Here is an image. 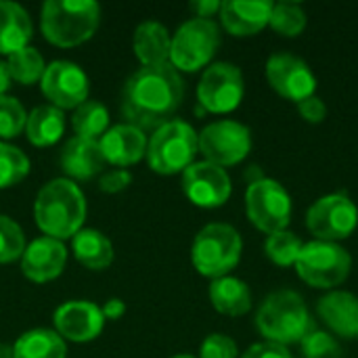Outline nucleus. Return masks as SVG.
Listing matches in <instances>:
<instances>
[{
  "label": "nucleus",
  "instance_id": "5",
  "mask_svg": "<svg viewBox=\"0 0 358 358\" xmlns=\"http://www.w3.org/2000/svg\"><path fill=\"white\" fill-rule=\"evenodd\" d=\"M243 252L241 235L224 222H212L203 227L191 248V260L199 275L210 279L229 277L239 264Z\"/></svg>",
  "mask_w": 358,
  "mask_h": 358
},
{
  "label": "nucleus",
  "instance_id": "33",
  "mask_svg": "<svg viewBox=\"0 0 358 358\" xmlns=\"http://www.w3.org/2000/svg\"><path fill=\"white\" fill-rule=\"evenodd\" d=\"M25 252V235L21 231V227L0 214V264H10L15 260H19Z\"/></svg>",
  "mask_w": 358,
  "mask_h": 358
},
{
  "label": "nucleus",
  "instance_id": "19",
  "mask_svg": "<svg viewBox=\"0 0 358 358\" xmlns=\"http://www.w3.org/2000/svg\"><path fill=\"white\" fill-rule=\"evenodd\" d=\"M273 4L268 0H227L220 4L222 27L233 36H254L268 25Z\"/></svg>",
  "mask_w": 358,
  "mask_h": 358
},
{
  "label": "nucleus",
  "instance_id": "27",
  "mask_svg": "<svg viewBox=\"0 0 358 358\" xmlns=\"http://www.w3.org/2000/svg\"><path fill=\"white\" fill-rule=\"evenodd\" d=\"M15 358H65V340L50 329H29L13 344Z\"/></svg>",
  "mask_w": 358,
  "mask_h": 358
},
{
  "label": "nucleus",
  "instance_id": "32",
  "mask_svg": "<svg viewBox=\"0 0 358 358\" xmlns=\"http://www.w3.org/2000/svg\"><path fill=\"white\" fill-rule=\"evenodd\" d=\"M302 248H304L302 239L298 235L289 233V231H281V233L268 235V239L264 243L266 256L275 264H279V266H292V264H296Z\"/></svg>",
  "mask_w": 358,
  "mask_h": 358
},
{
  "label": "nucleus",
  "instance_id": "28",
  "mask_svg": "<svg viewBox=\"0 0 358 358\" xmlns=\"http://www.w3.org/2000/svg\"><path fill=\"white\" fill-rule=\"evenodd\" d=\"M71 126L76 136L88 141H101V136L109 130V111L99 101H86L73 109Z\"/></svg>",
  "mask_w": 358,
  "mask_h": 358
},
{
  "label": "nucleus",
  "instance_id": "9",
  "mask_svg": "<svg viewBox=\"0 0 358 358\" xmlns=\"http://www.w3.org/2000/svg\"><path fill=\"white\" fill-rule=\"evenodd\" d=\"M245 212L256 229L266 235H275L285 231L292 222V197L281 182L260 178L248 187Z\"/></svg>",
  "mask_w": 358,
  "mask_h": 358
},
{
  "label": "nucleus",
  "instance_id": "21",
  "mask_svg": "<svg viewBox=\"0 0 358 358\" xmlns=\"http://www.w3.org/2000/svg\"><path fill=\"white\" fill-rule=\"evenodd\" d=\"M61 170L76 180H90L105 168V157L101 153L99 141H88L73 136L61 149Z\"/></svg>",
  "mask_w": 358,
  "mask_h": 358
},
{
  "label": "nucleus",
  "instance_id": "13",
  "mask_svg": "<svg viewBox=\"0 0 358 358\" xmlns=\"http://www.w3.org/2000/svg\"><path fill=\"white\" fill-rule=\"evenodd\" d=\"M40 86L50 105L61 111L76 109L86 103L90 90L88 76L80 65L71 61H52L50 65H46Z\"/></svg>",
  "mask_w": 358,
  "mask_h": 358
},
{
  "label": "nucleus",
  "instance_id": "24",
  "mask_svg": "<svg viewBox=\"0 0 358 358\" xmlns=\"http://www.w3.org/2000/svg\"><path fill=\"white\" fill-rule=\"evenodd\" d=\"M212 306L227 317H243L252 308V292L245 281L237 277H220L210 285Z\"/></svg>",
  "mask_w": 358,
  "mask_h": 358
},
{
  "label": "nucleus",
  "instance_id": "4",
  "mask_svg": "<svg viewBox=\"0 0 358 358\" xmlns=\"http://www.w3.org/2000/svg\"><path fill=\"white\" fill-rule=\"evenodd\" d=\"M256 327L275 344H300L313 329L315 321L310 319L304 298L292 289H281L271 294L256 313Z\"/></svg>",
  "mask_w": 358,
  "mask_h": 358
},
{
  "label": "nucleus",
  "instance_id": "44",
  "mask_svg": "<svg viewBox=\"0 0 358 358\" xmlns=\"http://www.w3.org/2000/svg\"><path fill=\"white\" fill-rule=\"evenodd\" d=\"M172 358H195V357H191V355H176V357H172Z\"/></svg>",
  "mask_w": 358,
  "mask_h": 358
},
{
  "label": "nucleus",
  "instance_id": "10",
  "mask_svg": "<svg viewBox=\"0 0 358 358\" xmlns=\"http://www.w3.org/2000/svg\"><path fill=\"white\" fill-rule=\"evenodd\" d=\"M358 227L357 203L346 193H331L317 199L306 212V229L319 241H342Z\"/></svg>",
  "mask_w": 358,
  "mask_h": 358
},
{
  "label": "nucleus",
  "instance_id": "35",
  "mask_svg": "<svg viewBox=\"0 0 358 358\" xmlns=\"http://www.w3.org/2000/svg\"><path fill=\"white\" fill-rule=\"evenodd\" d=\"M300 346H302L304 358H325L331 357V355H338V350H340L334 336H329L325 331H319L317 327L300 342Z\"/></svg>",
  "mask_w": 358,
  "mask_h": 358
},
{
  "label": "nucleus",
  "instance_id": "3",
  "mask_svg": "<svg viewBox=\"0 0 358 358\" xmlns=\"http://www.w3.org/2000/svg\"><path fill=\"white\" fill-rule=\"evenodd\" d=\"M101 23L94 0H48L42 4L40 29L52 46L73 48L90 40Z\"/></svg>",
  "mask_w": 358,
  "mask_h": 358
},
{
  "label": "nucleus",
  "instance_id": "16",
  "mask_svg": "<svg viewBox=\"0 0 358 358\" xmlns=\"http://www.w3.org/2000/svg\"><path fill=\"white\" fill-rule=\"evenodd\" d=\"M55 331L76 344L92 342L101 336L105 327L103 310L88 300H71L55 310Z\"/></svg>",
  "mask_w": 358,
  "mask_h": 358
},
{
  "label": "nucleus",
  "instance_id": "6",
  "mask_svg": "<svg viewBox=\"0 0 358 358\" xmlns=\"http://www.w3.org/2000/svg\"><path fill=\"white\" fill-rule=\"evenodd\" d=\"M199 153V134L191 124L182 120H172L157 130H153L147 143V162L149 168L157 174H176L185 172L195 155Z\"/></svg>",
  "mask_w": 358,
  "mask_h": 358
},
{
  "label": "nucleus",
  "instance_id": "31",
  "mask_svg": "<svg viewBox=\"0 0 358 358\" xmlns=\"http://www.w3.org/2000/svg\"><path fill=\"white\" fill-rule=\"evenodd\" d=\"M29 174V159L27 155L0 141V189H10L19 185Z\"/></svg>",
  "mask_w": 358,
  "mask_h": 358
},
{
  "label": "nucleus",
  "instance_id": "34",
  "mask_svg": "<svg viewBox=\"0 0 358 358\" xmlns=\"http://www.w3.org/2000/svg\"><path fill=\"white\" fill-rule=\"evenodd\" d=\"M25 122H27V113L23 105L13 96L2 94L0 96V141L19 136L25 130Z\"/></svg>",
  "mask_w": 358,
  "mask_h": 358
},
{
  "label": "nucleus",
  "instance_id": "8",
  "mask_svg": "<svg viewBox=\"0 0 358 358\" xmlns=\"http://www.w3.org/2000/svg\"><path fill=\"white\" fill-rule=\"evenodd\" d=\"M220 46V29L212 19L193 17L172 36L170 65L176 71H197L206 67Z\"/></svg>",
  "mask_w": 358,
  "mask_h": 358
},
{
  "label": "nucleus",
  "instance_id": "12",
  "mask_svg": "<svg viewBox=\"0 0 358 358\" xmlns=\"http://www.w3.org/2000/svg\"><path fill=\"white\" fill-rule=\"evenodd\" d=\"M199 151L210 164L220 168L235 166L243 162L252 151L250 128L233 120H218L201 130Z\"/></svg>",
  "mask_w": 358,
  "mask_h": 358
},
{
  "label": "nucleus",
  "instance_id": "36",
  "mask_svg": "<svg viewBox=\"0 0 358 358\" xmlns=\"http://www.w3.org/2000/svg\"><path fill=\"white\" fill-rule=\"evenodd\" d=\"M199 358H239L235 340L224 334H212L203 340L199 348Z\"/></svg>",
  "mask_w": 358,
  "mask_h": 358
},
{
  "label": "nucleus",
  "instance_id": "42",
  "mask_svg": "<svg viewBox=\"0 0 358 358\" xmlns=\"http://www.w3.org/2000/svg\"><path fill=\"white\" fill-rule=\"evenodd\" d=\"M10 86V73H8V67H6V61H0V96L8 90Z\"/></svg>",
  "mask_w": 358,
  "mask_h": 358
},
{
  "label": "nucleus",
  "instance_id": "20",
  "mask_svg": "<svg viewBox=\"0 0 358 358\" xmlns=\"http://www.w3.org/2000/svg\"><path fill=\"white\" fill-rule=\"evenodd\" d=\"M323 323L344 340H358V296L350 292H329L317 304Z\"/></svg>",
  "mask_w": 358,
  "mask_h": 358
},
{
  "label": "nucleus",
  "instance_id": "38",
  "mask_svg": "<svg viewBox=\"0 0 358 358\" xmlns=\"http://www.w3.org/2000/svg\"><path fill=\"white\" fill-rule=\"evenodd\" d=\"M298 111H300L302 120L304 122H310V124H321L327 117V105L317 94L300 101L298 103Z\"/></svg>",
  "mask_w": 358,
  "mask_h": 358
},
{
  "label": "nucleus",
  "instance_id": "39",
  "mask_svg": "<svg viewBox=\"0 0 358 358\" xmlns=\"http://www.w3.org/2000/svg\"><path fill=\"white\" fill-rule=\"evenodd\" d=\"M241 358H292V352L283 344L275 342H258L250 346Z\"/></svg>",
  "mask_w": 358,
  "mask_h": 358
},
{
  "label": "nucleus",
  "instance_id": "25",
  "mask_svg": "<svg viewBox=\"0 0 358 358\" xmlns=\"http://www.w3.org/2000/svg\"><path fill=\"white\" fill-rule=\"evenodd\" d=\"M71 250L80 264L90 271H105L113 262L111 241L96 229H82L71 237Z\"/></svg>",
  "mask_w": 358,
  "mask_h": 358
},
{
  "label": "nucleus",
  "instance_id": "14",
  "mask_svg": "<svg viewBox=\"0 0 358 358\" xmlns=\"http://www.w3.org/2000/svg\"><path fill=\"white\" fill-rule=\"evenodd\" d=\"M266 80L279 96L296 103L313 96L317 90V78L308 63L289 52L271 55L266 61Z\"/></svg>",
  "mask_w": 358,
  "mask_h": 358
},
{
  "label": "nucleus",
  "instance_id": "26",
  "mask_svg": "<svg viewBox=\"0 0 358 358\" xmlns=\"http://www.w3.org/2000/svg\"><path fill=\"white\" fill-rule=\"evenodd\" d=\"M65 132V115L52 105H40L27 113L25 134L34 147H50Z\"/></svg>",
  "mask_w": 358,
  "mask_h": 358
},
{
  "label": "nucleus",
  "instance_id": "43",
  "mask_svg": "<svg viewBox=\"0 0 358 358\" xmlns=\"http://www.w3.org/2000/svg\"><path fill=\"white\" fill-rule=\"evenodd\" d=\"M0 358H15V355H13V346L2 344V346H0Z\"/></svg>",
  "mask_w": 358,
  "mask_h": 358
},
{
  "label": "nucleus",
  "instance_id": "29",
  "mask_svg": "<svg viewBox=\"0 0 358 358\" xmlns=\"http://www.w3.org/2000/svg\"><path fill=\"white\" fill-rule=\"evenodd\" d=\"M6 67H8L10 80L19 82L23 86H29V84L42 80L46 63L38 48L25 46V48L13 52L10 57H6Z\"/></svg>",
  "mask_w": 358,
  "mask_h": 358
},
{
  "label": "nucleus",
  "instance_id": "11",
  "mask_svg": "<svg viewBox=\"0 0 358 358\" xmlns=\"http://www.w3.org/2000/svg\"><path fill=\"white\" fill-rule=\"evenodd\" d=\"M245 94L243 73L233 63H214L210 65L199 84L197 101L210 113H231L235 111Z\"/></svg>",
  "mask_w": 358,
  "mask_h": 358
},
{
  "label": "nucleus",
  "instance_id": "7",
  "mask_svg": "<svg viewBox=\"0 0 358 358\" xmlns=\"http://www.w3.org/2000/svg\"><path fill=\"white\" fill-rule=\"evenodd\" d=\"M350 268L352 258L342 245L319 239L304 243L296 262L300 279L317 289H334L342 285L348 279Z\"/></svg>",
  "mask_w": 358,
  "mask_h": 358
},
{
  "label": "nucleus",
  "instance_id": "18",
  "mask_svg": "<svg viewBox=\"0 0 358 358\" xmlns=\"http://www.w3.org/2000/svg\"><path fill=\"white\" fill-rule=\"evenodd\" d=\"M147 143L149 141L145 132L130 124H117L109 128L99 141L105 164L117 168H126L141 162L147 155Z\"/></svg>",
  "mask_w": 358,
  "mask_h": 358
},
{
  "label": "nucleus",
  "instance_id": "22",
  "mask_svg": "<svg viewBox=\"0 0 358 358\" xmlns=\"http://www.w3.org/2000/svg\"><path fill=\"white\" fill-rule=\"evenodd\" d=\"M170 31L157 21H145L136 27L132 48L143 67H157L170 63Z\"/></svg>",
  "mask_w": 358,
  "mask_h": 358
},
{
  "label": "nucleus",
  "instance_id": "17",
  "mask_svg": "<svg viewBox=\"0 0 358 358\" xmlns=\"http://www.w3.org/2000/svg\"><path fill=\"white\" fill-rule=\"evenodd\" d=\"M67 262V250L63 241L52 237H38L21 256V271L34 283H48L57 279Z\"/></svg>",
  "mask_w": 358,
  "mask_h": 358
},
{
  "label": "nucleus",
  "instance_id": "23",
  "mask_svg": "<svg viewBox=\"0 0 358 358\" xmlns=\"http://www.w3.org/2000/svg\"><path fill=\"white\" fill-rule=\"evenodd\" d=\"M34 27L27 10L10 0H0V55L10 57L13 52L29 46Z\"/></svg>",
  "mask_w": 358,
  "mask_h": 358
},
{
  "label": "nucleus",
  "instance_id": "40",
  "mask_svg": "<svg viewBox=\"0 0 358 358\" xmlns=\"http://www.w3.org/2000/svg\"><path fill=\"white\" fill-rule=\"evenodd\" d=\"M220 4H222V2H218V0H197V2L191 4V8H193L195 17H199V19H210L212 15L220 13Z\"/></svg>",
  "mask_w": 358,
  "mask_h": 358
},
{
  "label": "nucleus",
  "instance_id": "15",
  "mask_svg": "<svg viewBox=\"0 0 358 358\" xmlns=\"http://www.w3.org/2000/svg\"><path fill=\"white\" fill-rule=\"evenodd\" d=\"M182 191L199 208H220L229 201L233 185L224 168L210 162H193L182 172Z\"/></svg>",
  "mask_w": 358,
  "mask_h": 358
},
{
  "label": "nucleus",
  "instance_id": "37",
  "mask_svg": "<svg viewBox=\"0 0 358 358\" xmlns=\"http://www.w3.org/2000/svg\"><path fill=\"white\" fill-rule=\"evenodd\" d=\"M132 182V174L124 168H115L109 172H103L99 178V189L103 193H120Z\"/></svg>",
  "mask_w": 358,
  "mask_h": 358
},
{
  "label": "nucleus",
  "instance_id": "2",
  "mask_svg": "<svg viewBox=\"0 0 358 358\" xmlns=\"http://www.w3.org/2000/svg\"><path fill=\"white\" fill-rule=\"evenodd\" d=\"M34 218L44 237L71 239L84 227L86 197L73 180L55 178L38 191Z\"/></svg>",
  "mask_w": 358,
  "mask_h": 358
},
{
  "label": "nucleus",
  "instance_id": "30",
  "mask_svg": "<svg viewBox=\"0 0 358 358\" xmlns=\"http://www.w3.org/2000/svg\"><path fill=\"white\" fill-rule=\"evenodd\" d=\"M306 21H308L306 13H304V8L300 4H296V2H277V4H273L268 25L275 31H279L281 36L296 38L306 29Z\"/></svg>",
  "mask_w": 358,
  "mask_h": 358
},
{
  "label": "nucleus",
  "instance_id": "1",
  "mask_svg": "<svg viewBox=\"0 0 358 358\" xmlns=\"http://www.w3.org/2000/svg\"><path fill=\"white\" fill-rule=\"evenodd\" d=\"M185 99V82L180 71L170 63L157 67H141L122 90V115L126 124L138 130H157L172 122Z\"/></svg>",
  "mask_w": 358,
  "mask_h": 358
},
{
  "label": "nucleus",
  "instance_id": "41",
  "mask_svg": "<svg viewBox=\"0 0 358 358\" xmlns=\"http://www.w3.org/2000/svg\"><path fill=\"white\" fill-rule=\"evenodd\" d=\"M101 310H103L105 321H117V319H122L126 315V304L120 298H111V300H107L103 304Z\"/></svg>",
  "mask_w": 358,
  "mask_h": 358
}]
</instances>
